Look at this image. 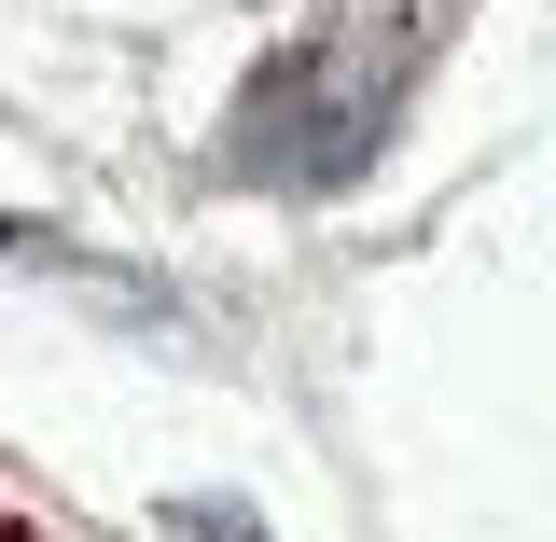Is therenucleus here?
Returning a JSON list of instances; mask_svg holds the SVG:
<instances>
[{
	"label": "nucleus",
	"mask_w": 556,
	"mask_h": 542,
	"mask_svg": "<svg viewBox=\"0 0 556 542\" xmlns=\"http://www.w3.org/2000/svg\"><path fill=\"white\" fill-rule=\"evenodd\" d=\"M376 42L348 28V42H306V56H278L251 98H237V126H223V167L237 181H292V196H320V181H348L362 167V139H376V112H390V84H376Z\"/></svg>",
	"instance_id": "1"
},
{
	"label": "nucleus",
	"mask_w": 556,
	"mask_h": 542,
	"mask_svg": "<svg viewBox=\"0 0 556 542\" xmlns=\"http://www.w3.org/2000/svg\"><path fill=\"white\" fill-rule=\"evenodd\" d=\"M181 542H265L251 515H181Z\"/></svg>",
	"instance_id": "2"
}]
</instances>
